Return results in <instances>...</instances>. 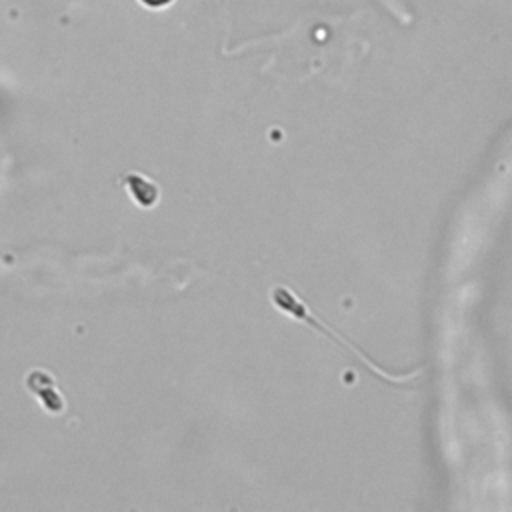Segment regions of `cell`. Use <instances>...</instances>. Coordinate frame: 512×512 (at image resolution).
<instances>
[{
  "instance_id": "1",
  "label": "cell",
  "mask_w": 512,
  "mask_h": 512,
  "mask_svg": "<svg viewBox=\"0 0 512 512\" xmlns=\"http://www.w3.org/2000/svg\"><path fill=\"white\" fill-rule=\"evenodd\" d=\"M270 302L278 308V310H282L284 314H288L290 318H294L296 322H304V324H308V326H312V328H316V330H320V332H324L326 336H330L332 340H338L340 344H344L348 350H352L376 376H380V378H384V380H388V382H394V384H400V382H404V380H410V378H414L418 372H408V374H404V376H394V374H388V372H384L382 368H378L354 342H350V340H346L342 334H338V332H334V330H330L328 326H324L312 312H310V308L290 290V288H286V286H274L272 290H270Z\"/></svg>"
},
{
  "instance_id": "2",
  "label": "cell",
  "mask_w": 512,
  "mask_h": 512,
  "mask_svg": "<svg viewBox=\"0 0 512 512\" xmlns=\"http://www.w3.org/2000/svg\"><path fill=\"white\" fill-rule=\"evenodd\" d=\"M126 190L136 200V204L142 208H152L156 204V200L160 198L158 186L142 174H128Z\"/></svg>"
},
{
  "instance_id": "3",
  "label": "cell",
  "mask_w": 512,
  "mask_h": 512,
  "mask_svg": "<svg viewBox=\"0 0 512 512\" xmlns=\"http://www.w3.org/2000/svg\"><path fill=\"white\" fill-rule=\"evenodd\" d=\"M140 2L150 8H162V6H168L172 0H140Z\"/></svg>"
}]
</instances>
